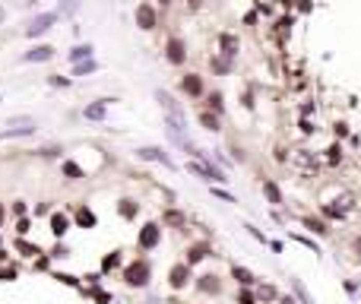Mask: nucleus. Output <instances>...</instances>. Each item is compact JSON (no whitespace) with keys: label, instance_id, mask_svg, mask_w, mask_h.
I'll use <instances>...</instances> for the list:
<instances>
[{"label":"nucleus","instance_id":"nucleus-1","mask_svg":"<svg viewBox=\"0 0 361 304\" xmlns=\"http://www.w3.org/2000/svg\"><path fill=\"white\" fill-rule=\"evenodd\" d=\"M187 171L194 178L206 181V184H228V181H232V178L225 175V168L222 165H213V159H209V156L206 159H190L187 162Z\"/></svg>","mask_w":361,"mask_h":304},{"label":"nucleus","instance_id":"nucleus-2","mask_svg":"<svg viewBox=\"0 0 361 304\" xmlns=\"http://www.w3.org/2000/svg\"><path fill=\"white\" fill-rule=\"evenodd\" d=\"M124 282L130 285V289H146L149 285V279H152V263L146 260V257H137V260H130L127 266H124Z\"/></svg>","mask_w":361,"mask_h":304},{"label":"nucleus","instance_id":"nucleus-3","mask_svg":"<svg viewBox=\"0 0 361 304\" xmlns=\"http://www.w3.org/2000/svg\"><path fill=\"white\" fill-rule=\"evenodd\" d=\"M178 92L197 102V99H203V95H206V80H203L200 73H184L181 80H178Z\"/></svg>","mask_w":361,"mask_h":304},{"label":"nucleus","instance_id":"nucleus-4","mask_svg":"<svg viewBox=\"0 0 361 304\" xmlns=\"http://www.w3.org/2000/svg\"><path fill=\"white\" fill-rule=\"evenodd\" d=\"M165 61L171 67H184L187 64V42L181 35H168V42H165Z\"/></svg>","mask_w":361,"mask_h":304},{"label":"nucleus","instance_id":"nucleus-5","mask_svg":"<svg viewBox=\"0 0 361 304\" xmlns=\"http://www.w3.org/2000/svg\"><path fill=\"white\" fill-rule=\"evenodd\" d=\"M133 19H137V29L152 32V29L159 26V10H156V4H149V0L137 4V10H133Z\"/></svg>","mask_w":361,"mask_h":304},{"label":"nucleus","instance_id":"nucleus-6","mask_svg":"<svg viewBox=\"0 0 361 304\" xmlns=\"http://www.w3.org/2000/svg\"><path fill=\"white\" fill-rule=\"evenodd\" d=\"M190 282H194V266H187L184 260H181V263H175V266L168 270V285H171L175 292H184Z\"/></svg>","mask_w":361,"mask_h":304},{"label":"nucleus","instance_id":"nucleus-7","mask_svg":"<svg viewBox=\"0 0 361 304\" xmlns=\"http://www.w3.org/2000/svg\"><path fill=\"white\" fill-rule=\"evenodd\" d=\"M137 244H140V251H156V247L162 244V225L159 222H146L140 228V235H137Z\"/></svg>","mask_w":361,"mask_h":304},{"label":"nucleus","instance_id":"nucleus-8","mask_svg":"<svg viewBox=\"0 0 361 304\" xmlns=\"http://www.w3.org/2000/svg\"><path fill=\"white\" fill-rule=\"evenodd\" d=\"M57 19H61V13H38L32 23L26 26V38H42L45 32H51V29H54Z\"/></svg>","mask_w":361,"mask_h":304},{"label":"nucleus","instance_id":"nucleus-9","mask_svg":"<svg viewBox=\"0 0 361 304\" xmlns=\"http://www.w3.org/2000/svg\"><path fill=\"white\" fill-rule=\"evenodd\" d=\"M137 159L156 162V165H165V168H175V159H171L162 146H140V149H137Z\"/></svg>","mask_w":361,"mask_h":304},{"label":"nucleus","instance_id":"nucleus-10","mask_svg":"<svg viewBox=\"0 0 361 304\" xmlns=\"http://www.w3.org/2000/svg\"><path fill=\"white\" fill-rule=\"evenodd\" d=\"M194 289H197L200 295H213V298H219V295L225 292V285H222V279H219L216 273H206V276H200V279L194 282Z\"/></svg>","mask_w":361,"mask_h":304},{"label":"nucleus","instance_id":"nucleus-11","mask_svg":"<svg viewBox=\"0 0 361 304\" xmlns=\"http://www.w3.org/2000/svg\"><path fill=\"white\" fill-rule=\"evenodd\" d=\"M238 51H241V38L235 32H219V54L228 57V61H238Z\"/></svg>","mask_w":361,"mask_h":304},{"label":"nucleus","instance_id":"nucleus-12","mask_svg":"<svg viewBox=\"0 0 361 304\" xmlns=\"http://www.w3.org/2000/svg\"><path fill=\"white\" fill-rule=\"evenodd\" d=\"M156 102L162 105V111H165V114H175V118H187L184 105H181V102H178V99H175V95H171L168 89H159V92H156Z\"/></svg>","mask_w":361,"mask_h":304},{"label":"nucleus","instance_id":"nucleus-13","mask_svg":"<svg viewBox=\"0 0 361 304\" xmlns=\"http://www.w3.org/2000/svg\"><path fill=\"white\" fill-rule=\"evenodd\" d=\"M260 190H263V197L270 206H282L285 203V194H282V187L276 178H260Z\"/></svg>","mask_w":361,"mask_h":304},{"label":"nucleus","instance_id":"nucleus-14","mask_svg":"<svg viewBox=\"0 0 361 304\" xmlns=\"http://www.w3.org/2000/svg\"><path fill=\"white\" fill-rule=\"evenodd\" d=\"M292 162L304 171V178H311V171H317L320 168V159L314 156L311 149H295V156H292Z\"/></svg>","mask_w":361,"mask_h":304},{"label":"nucleus","instance_id":"nucleus-15","mask_svg":"<svg viewBox=\"0 0 361 304\" xmlns=\"http://www.w3.org/2000/svg\"><path fill=\"white\" fill-rule=\"evenodd\" d=\"M111 102H114V99H95V102H89V105L83 108V118L102 124V121L108 118V105H111Z\"/></svg>","mask_w":361,"mask_h":304},{"label":"nucleus","instance_id":"nucleus-16","mask_svg":"<svg viewBox=\"0 0 361 304\" xmlns=\"http://www.w3.org/2000/svg\"><path fill=\"white\" fill-rule=\"evenodd\" d=\"M301 225L308 228V232H314V235H320V238H330L333 235V228H330V222L323 219V216H301Z\"/></svg>","mask_w":361,"mask_h":304},{"label":"nucleus","instance_id":"nucleus-17","mask_svg":"<svg viewBox=\"0 0 361 304\" xmlns=\"http://www.w3.org/2000/svg\"><path fill=\"white\" fill-rule=\"evenodd\" d=\"M209 254H213V247H209L206 241H197V244H190L187 251H184V263H187V266H197V263L206 260Z\"/></svg>","mask_w":361,"mask_h":304},{"label":"nucleus","instance_id":"nucleus-18","mask_svg":"<svg viewBox=\"0 0 361 304\" xmlns=\"http://www.w3.org/2000/svg\"><path fill=\"white\" fill-rule=\"evenodd\" d=\"M317 213L327 219V222H346V219H349V209H342L336 200H333V203H320Z\"/></svg>","mask_w":361,"mask_h":304},{"label":"nucleus","instance_id":"nucleus-19","mask_svg":"<svg viewBox=\"0 0 361 304\" xmlns=\"http://www.w3.org/2000/svg\"><path fill=\"white\" fill-rule=\"evenodd\" d=\"M51 57H54L51 45H35V48H29L23 54V64H45V61H51Z\"/></svg>","mask_w":361,"mask_h":304},{"label":"nucleus","instance_id":"nucleus-20","mask_svg":"<svg viewBox=\"0 0 361 304\" xmlns=\"http://www.w3.org/2000/svg\"><path fill=\"white\" fill-rule=\"evenodd\" d=\"M232 279L241 285V289H257V282H260L247 266H238V263H232Z\"/></svg>","mask_w":361,"mask_h":304},{"label":"nucleus","instance_id":"nucleus-21","mask_svg":"<svg viewBox=\"0 0 361 304\" xmlns=\"http://www.w3.org/2000/svg\"><path fill=\"white\" fill-rule=\"evenodd\" d=\"M197 124H200L206 133H219V130H222V118H219V114H213V111H206V108L197 111Z\"/></svg>","mask_w":361,"mask_h":304},{"label":"nucleus","instance_id":"nucleus-22","mask_svg":"<svg viewBox=\"0 0 361 304\" xmlns=\"http://www.w3.org/2000/svg\"><path fill=\"white\" fill-rule=\"evenodd\" d=\"M203 102H206V105H203L206 111H213V114H219V118H225V95H222L219 89L206 92V95H203Z\"/></svg>","mask_w":361,"mask_h":304},{"label":"nucleus","instance_id":"nucleus-23","mask_svg":"<svg viewBox=\"0 0 361 304\" xmlns=\"http://www.w3.org/2000/svg\"><path fill=\"white\" fill-rule=\"evenodd\" d=\"M323 152H327L323 159H327V165H330V168H336V165H342V162H346V146H342L339 140H336V143H330Z\"/></svg>","mask_w":361,"mask_h":304},{"label":"nucleus","instance_id":"nucleus-24","mask_svg":"<svg viewBox=\"0 0 361 304\" xmlns=\"http://www.w3.org/2000/svg\"><path fill=\"white\" fill-rule=\"evenodd\" d=\"M92 54H95V48H92L89 42H86V45H73L70 54H67V61H70V64H83V61H89Z\"/></svg>","mask_w":361,"mask_h":304},{"label":"nucleus","instance_id":"nucleus-25","mask_svg":"<svg viewBox=\"0 0 361 304\" xmlns=\"http://www.w3.org/2000/svg\"><path fill=\"white\" fill-rule=\"evenodd\" d=\"M73 222L80 225V228H95V222H99V219H95V213H92L89 206H76V213H73Z\"/></svg>","mask_w":361,"mask_h":304},{"label":"nucleus","instance_id":"nucleus-26","mask_svg":"<svg viewBox=\"0 0 361 304\" xmlns=\"http://www.w3.org/2000/svg\"><path fill=\"white\" fill-rule=\"evenodd\" d=\"M162 225H168V228H184V225H187V216L181 213V209L171 206V209H165V213H162Z\"/></svg>","mask_w":361,"mask_h":304},{"label":"nucleus","instance_id":"nucleus-27","mask_svg":"<svg viewBox=\"0 0 361 304\" xmlns=\"http://www.w3.org/2000/svg\"><path fill=\"white\" fill-rule=\"evenodd\" d=\"M67 232H70V219H67L64 213H54V216H51V235H54V238H64Z\"/></svg>","mask_w":361,"mask_h":304},{"label":"nucleus","instance_id":"nucleus-28","mask_svg":"<svg viewBox=\"0 0 361 304\" xmlns=\"http://www.w3.org/2000/svg\"><path fill=\"white\" fill-rule=\"evenodd\" d=\"M209 67H213L219 76H228L235 70V61H228V57H222V54H213V57H209Z\"/></svg>","mask_w":361,"mask_h":304},{"label":"nucleus","instance_id":"nucleus-29","mask_svg":"<svg viewBox=\"0 0 361 304\" xmlns=\"http://www.w3.org/2000/svg\"><path fill=\"white\" fill-rule=\"evenodd\" d=\"M257 298H260L263 304L279 301V289H276V285H270V282H257Z\"/></svg>","mask_w":361,"mask_h":304},{"label":"nucleus","instance_id":"nucleus-30","mask_svg":"<svg viewBox=\"0 0 361 304\" xmlns=\"http://www.w3.org/2000/svg\"><path fill=\"white\" fill-rule=\"evenodd\" d=\"M61 175H64L67 181H83V178H86V171L76 165V162H70V159H67V162L61 165Z\"/></svg>","mask_w":361,"mask_h":304},{"label":"nucleus","instance_id":"nucleus-31","mask_svg":"<svg viewBox=\"0 0 361 304\" xmlns=\"http://www.w3.org/2000/svg\"><path fill=\"white\" fill-rule=\"evenodd\" d=\"M289 285H292V292H295V301H298V304H314V298L308 295V289H304L298 279H289Z\"/></svg>","mask_w":361,"mask_h":304},{"label":"nucleus","instance_id":"nucleus-32","mask_svg":"<svg viewBox=\"0 0 361 304\" xmlns=\"http://www.w3.org/2000/svg\"><path fill=\"white\" fill-rule=\"evenodd\" d=\"M118 213H121L124 219H137V213H140V203L127 197V200H121V206H118Z\"/></svg>","mask_w":361,"mask_h":304},{"label":"nucleus","instance_id":"nucleus-33","mask_svg":"<svg viewBox=\"0 0 361 304\" xmlns=\"http://www.w3.org/2000/svg\"><path fill=\"white\" fill-rule=\"evenodd\" d=\"M95 70H99V61H95V57H89V61H83V64H73V76H89Z\"/></svg>","mask_w":361,"mask_h":304},{"label":"nucleus","instance_id":"nucleus-34","mask_svg":"<svg viewBox=\"0 0 361 304\" xmlns=\"http://www.w3.org/2000/svg\"><path fill=\"white\" fill-rule=\"evenodd\" d=\"M80 7H83V0H61V4H57V13L61 16H76Z\"/></svg>","mask_w":361,"mask_h":304},{"label":"nucleus","instance_id":"nucleus-35","mask_svg":"<svg viewBox=\"0 0 361 304\" xmlns=\"http://www.w3.org/2000/svg\"><path fill=\"white\" fill-rule=\"evenodd\" d=\"M209 190H213V197H216V200H222V203H238V197H232L222 184H209Z\"/></svg>","mask_w":361,"mask_h":304},{"label":"nucleus","instance_id":"nucleus-36","mask_svg":"<svg viewBox=\"0 0 361 304\" xmlns=\"http://www.w3.org/2000/svg\"><path fill=\"white\" fill-rule=\"evenodd\" d=\"M235 301H238V304H257L260 298H257V289H241V292L235 295Z\"/></svg>","mask_w":361,"mask_h":304},{"label":"nucleus","instance_id":"nucleus-37","mask_svg":"<svg viewBox=\"0 0 361 304\" xmlns=\"http://www.w3.org/2000/svg\"><path fill=\"white\" fill-rule=\"evenodd\" d=\"M292 238L301 244V247H308V251H314V254H320V244L314 241V238H308V235H298V232H292Z\"/></svg>","mask_w":361,"mask_h":304},{"label":"nucleus","instance_id":"nucleus-38","mask_svg":"<svg viewBox=\"0 0 361 304\" xmlns=\"http://www.w3.org/2000/svg\"><path fill=\"white\" fill-rule=\"evenodd\" d=\"M118 266H121V251H114V254H108V257L102 260V270H105V273L118 270Z\"/></svg>","mask_w":361,"mask_h":304},{"label":"nucleus","instance_id":"nucleus-39","mask_svg":"<svg viewBox=\"0 0 361 304\" xmlns=\"http://www.w3.org/2000/svg\"><path fill=\"white\" fill-rule=\"evenodd\" d=\"M333 137H336L339 143L349 140V137H352V133H349V124H346V121H336V124H333Z\"/></svg>","mask_w":361,"mask_h":304},{"label":"nucleus","instance_id":"nucleus-40","mask_svg":"<svg viewBox=\"0 0 361 304\" xmlns=\"http://www.w3.org/2000/svg\"><path fill=\"white\" fill-rule=\"evenodd\" d=\"M61 146H45V149H38V156H42V159H61Z\"/></svg>","mask_w":361,"mask_h":304},{"label":"nucleus","instance_id":"nucleus-41","mask_svg":"<svg viewBox=\"0 0 361 304\" xmlns=\"http://www.w3.org/2000/svg\"><path fill=\"white\" fill-rule=\"evenodd\" d=\"M273 159H276L279 165H289V159H292V156L285 152V146H276V149H273Z\"/></svg>","mask_w":361,"mask_h":304},{"label":"nucleus","instance_id":"nucleus-42","mask_svg":"<svg viewBox=\"0 0 361 304\" xmlns=\"http://www.w3.org/2000/svg\"><path fill=\"white\" fill-rule=\"evenodd\" d=\"M298 127H301V133H304V137H311V133H317V124H314L311 118H301V124H298Z\"/></svg>","mask_w":361,"mask_h":304},{"label":"nucleus","instance_id":"nucleus-43","mask_svg":"<svg viewBox=\"0 0 361 304\" xmlns=\"http://www.w3.org/2000/svg\"><path fill=\"white\" fill-rule=\"evenodd\" d=\"M276 26H279L282 32H292V26H295V16H279V19H276Z\"/></svg>","mask_w":361,"mask_h":304},{"label":"nucleus","instance_id":"nucleus-44","mask_svg":"<svg viewBox=\"0 0 361 304\" xmlns=\"http://www.w3.org/2000/svg\"><path fill=\"white\" fill-rule=\"evenodd\" d=\"M298 114H301V118H311V114H317V102H304V105L298 108Z\"/></svg>","mask_w":361,"mask_h":304},{"label":"nucleus","instance_id":"nucleus-45","mask_svg":"<svg viewBox=\"0 0 361 304\" xmlns=\"http://www.w3.org/2000/svg\"><path fill=\"white\" fill-rule=\"evenodd\" d=\"M10 209H13V216H19V219H23V216L29 213V206H26V200H16V203H13Z\"/></svg>","mask_w":361,"mask_h":304},{"label":"nucleus","instance_id":"nucleus-46","mask_svg":"<svg viewBox=\"0 0 361 304\" xmlns=\"http://www.w3.org/2000/svg\"><path fill=\"white\" fill-rule=\"evenodd\" d=\"M16 247H19V251H23V257H35V254H42V251H38V247H32V244H26V241H19Z\"/></svg>","mask_w":361,"mask_h":304},{"label":"nucleus","instance_id":"nucleus-47","mask_svg":"<svg viewBox=\"0 0 361 304\" xmlns=\"http://www.w3.org/2000/svg\"><path fill=\"white\" fill-rule=\"evenodd\" d=\"M247 232H251V238H257L260 244H270V238H266V235L260 232V228H254V225H247Z\"/></svg>","mask_w":361,"mask_h":304},{"label":"nucleus","instance_id":"nucleus-48","mask_svg":"<svg viewBox=\"0 0 361 304\" xmlns=\"http://www.w3.org/2000/svg\"><path fill=\"white\" fill-rule=\"evenodd\" d=\"M29 228H32V222H29L26 216H23V219L16 222V232H19V235H29Z\"/></svg>","mask_w":361,"mask_h":304},{"label":"nucleus","instance_id":"nucleus-49","mask_svg":"<svg viewBox=\"0 0 361 304\" xmlns=\"http://www.w3.org/2000/svg\"><path fill=\"white\" fill-rule=\"evenodd\" d=\"M232 159H235V162H241V165L247 162V156H244V149H241V146H232Z\"/></svg>","mask_w":361,"mask_h":304},{"label":"nucleus","instance_id":"nucleus-50","mask_svg":"<svg viewBox=\"0 0 361 304\" xmlns=\"http://www.w3.org/2000/svg\"><path fill=\"white\" fill-rule=\"evenodd\" d=\"M51 86H57V89H64V86H70V80H67V76H51V80H48Z\"/></svg>","mask_w":361,"mask_h":304},{"label":"nucleus","instance_id":"nucleus-51","mask_svg":"<svg viewBox=\"0 0 361 304\" xmlns=\"http://www.w3.org/2000/svg\"><path fill=\"white\" fill-rule=\"evenodd\" d=\"M352 254H358V260H361V235L352 238Z\"/></svg>","mask_w":361,"mask_h":304},{"label":"nucleus","instance_id":"nucleus-52","mask_svg":"<svg viewBox=\"0 0 361 304\" xmlns=\"http://www.w3.org/2000/svg\"><path fill=\"white\" fill-rule=\"evenodd\" d=\"M45 213H51V203H38L35 206V216H45Z\"/></svg>","mask_w":361,"mask_h":304},{"label":"nucleus","instance_id":"nucleus-53","mask_svg":"<svg viewBox=\"0 0 361 304\" xmlns=\"http://www.w3.org/2000/svg\"><path fill=\"white\" fill-rule=\"evenodd\" d=\"M67 254H70V251H67V247H64V244H57V247H54V251H51V257H67Z\"/></svg>","mask_w":361,"mask_h":304},{"label":"nucleus","instance_id":"nucleus-54","mask_svg":"<svg viewBox=\"0 0 361 304\" xmlns=\"http://www.w3.org/2000/svg\"><path fill=\"white\" fill-rule=\"evenodd\" d=\"M203 7V0H190V10H200Z\"/></svg>","mask_w":361,"mask_h":304},{"label":"nucleus","instance_id":"nucleus-55","mask_svg":"<svg viewBox=\"0 0 361 304\" xmlns=\"http://www.w3.org/2000/svg\"><path fill=\"white\" fill-rule=\"evenodd\" d=\"M156 4H159V7H171V4H175V0H156Z\"/></svg>","mask_w":361,"mask_h":304},{"label":"nucleus","instance_id":"nucleus-56","mask_svg":"<svg viewBox=\"0 0 361 304\" xmlns=\"http://www.w3.org/2000/svg\"><path fill=\"white\" fill-rule=\"evenodd\" d=\"M4 216H7V209H4V203H0V222H4Z\"/></svg>","mask_w":361,"mask_h":304},{"label":"nucleus","instance_id":"nucleus-57","mask_svg":"<svg viewBox=\"0 0 361 304\" xmlns=\"http://www.w3.org/2000/svg\"><path fill=\"white\" fill-rule=\"evenodd\" d=\"M38 4H42V0H29V7H38Z\"/></svg>","mask_w":361,"mask_h":304},{"label":"nucleus","instance_id":"nucleus-58","mask_svg":"<svg viewBox=\"0 0 361 304\" xmlns=\"http://www.w3.org/2000/svg\"><path fill=\"white\" fill-rule=\"evenodd\" d=\"M4 19H7V13H4V10H0V23H4Z\"/></svg>","mask_w":361,"mask_h":304}]
</instances>
